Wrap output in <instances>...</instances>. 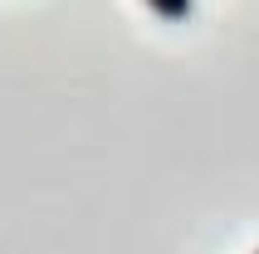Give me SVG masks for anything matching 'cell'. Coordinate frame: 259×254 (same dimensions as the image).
Here are the masks:
<instances>
[{
    "label": "cell",
    "mask_w": 259,
    "mask_h": 254,
    "mask_svg": "<svg viewBox=\"0 0 259 254\" xmlns=\"http://www.w3.org/2000/svg\"><path fill=\"white\" fill-rule=\"evenodd\" d=\"M142 5L157 20H166V25H186L191 15H196V0H142Z\"/></svg>",
    "instance_id": "1"
}]
</instances>
